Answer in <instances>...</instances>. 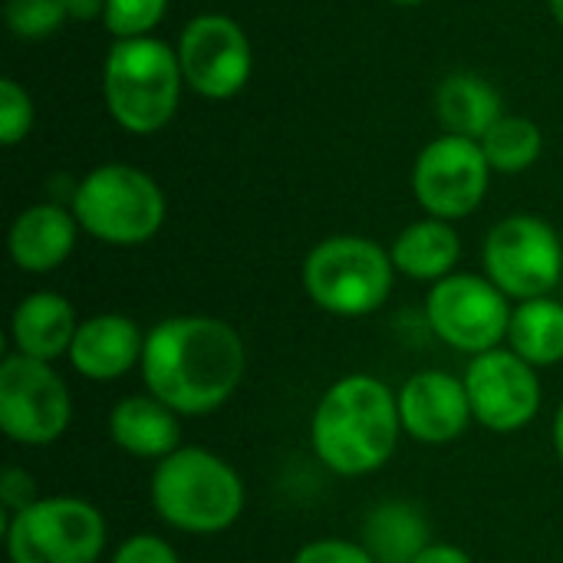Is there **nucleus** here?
Instances as JSON below:
<instances>
[{
	"label": "nucleus",
	"mask_w": 563,
	"mask_h": 563,
	"mask_svg": "<svg viewBox=\"0 0 563 563\" xmlns=\"http://www.w3.org/2000/svg\"><path fill=\"white\" fill-rule=\"evenodd\" d=\"M247 369L241 333L218 317L178 313L145 333L142 383L185 419L211 416L231 402Z\"/></svg>",
	"instance_id": "nucleus-1"
},
{
	"label": "nucleus",
	"mask_w": 563,
	"mask_h": 563,
	"mask_svg": "<svg viewBox=\"0 0 563 563\" xmlns=\"http://www.w3.org/2000/svg\"><path fill=\"white\" fill-rule=\"evenodd\" d=\"M399 396L369 373L336 379L310 419V445L340 478H366L389 465L402 439Z\"/></svg>",
	"instance_id": "nucleus-2"
},
{
	"label": "nucleus",
	"mask_w": 563,
	"mask_h": 563,
	"mask_svg": "<svg viewBox=\"0 0 563 563\" xmlns=\"http://www.w3.org/2000/svg\"><path fill=\"white\" fill-rule=\"evenodd\" d=\"M148 501L172 531L214 538L241 521L247 492L228 459L205 445H181L155 462Z\"/></svg>",
	"instance_id": "nucleus-3"
},
{
	"label": "nucleus",
	"mask_w": 563,
	"mask_h": 563,
	"mask_svg": "<svg viewBox=\"0 0 563 563\" xmlns=\"http://www.w3.org/2000/svg\"><path fill=\"white\" fill-rule=\"evenodd\" d=\"M178 49L155 36L115 40L102 63V92L109 115L132 135L165 129L181 99Z\"/></svg>",
	"instance_id": "nucleus-4"
},
{
	"label": "nucleus",
	"mask_w": 563,
	"mask_h": 563,
	"mask_svg": "<svg viewBox=\"0 0 563 563\" xmlns=\"http://www.w3.org/2000/svg\"><path fill=\"white\" fill-rule=\"evenodd\" d=\"M300 280L323 313L360 320L386 307L396 284V264L389 251L369 238L333 234L310 247Z\"/></svg>",
	"instance_id": "nucleus-5"
},
{
	"label": "nucleus",
	"mask_w": 563,
	"mask_h": 563,
	"mask_svg": "<svg viewBox=\"0 0 563 563\" xmlns=\"http://www.w3.org/2000/svg\"><path fill=\"white\" fill-rule=\"evenodd\" d=\"M79 228L112 247L152 241L165 224V195L158 181L135 165H99L73 191Z\"/></svg>",
	"instance_id": "nucleus-6"
},
{
	"label": "nucleus",
	"mask_w": 563,
	"mask_h": 563,
	"mask_svg": "<svg viewBox=\"0 0 563 563\" xmlns=\"http://www.w3.org/2000/svg\"><path fill=\"white\" fill-rule=\"evenodd\" d=\"M106 541L102 511L76 495L36 498L16 515H3L10 563H99Z\"/></svg>",
	"instance_id": "nucleus-7"
},
{
	"label": "nucleus",
	"mask_w": 563,
	"mask_h": 563,
	"mask_svg": "<svg viewBox=\"0 0 563 563\" xmlns=\"http://www.w3.org/2000/svg\"><path fill=\"white\" fill-rule=\"evenodd\" d=\"M482 264L508 300L551 297L563 277L561 234L538 214H511L488 231Z\"/></svg>",
	"instance_id": "nucleus-8"
},
{
	"label": "nucleus",
	"mask_w": 563,
	"mask_h": 563,
	"mask_svg": "<svg viewBox=\"0 0 563 563\" xmlns=\"http://www.w3.org/2000/svg\"><path fill=\"white\" fill-rule=\"evenodd\" d=\"M73 396L53 363L10 353L0 363V429L23 449H43L66 435Z\"/></svg>",
	"instance_id": "nucleus-9"
},
{
	"label": "nucleus",
	"mask_w": 563,
	"mask_h": 563,
	"mask_svg": "<svg viewBox=\"0 0 563 563\" xmlns=\"http://www.w3.org/2000/svg\"><path fill=\"white\" fill-rule=\"evenodd\" d=\"M511 300L482 274H449L426 297L429 330L452 350L478 356L508 343Z\"/></svg>",
	"instance_id": "nucleus-10"
},
{
	"label": "nucleus",
	"mask_w": 563,
	"mask_h": 563,
	"mask_svg": "<svg viewBox=\"0 0 563 563\" xmlns=\"http://www.w3.org/2000/svg\"><path fill=\"white\" fill-rule=\"evenodd\" d=\"M492 165L478 139L439 135L412 165V195L429 218L459 221L478 211L488 195Z\"/></svg>",
	"instance_id": "nucleus-11"
},
{
	"label": "nucleus",
	"mask_w": 563,
	"mask_h": 563,
	"mask_svg": "<svg viewBox=\"0 0 563 563\" xmlns=\"http://www.w3.org/2000/svg\"><path fill=\"white\" fill-rule=\"evenodd\" d=\"M462 379L468 389L472 416L488 432L515 435L528 429L541 412L544 389L538 369L508 346L472 356Z\"/></svg>",
	"instance_id": "nucleus-12"
},
{
	"label": "nucleus",
	"mask_w": 563,
	"mask_h": 563,
	"mask_svg": "<svg viewBox=\"0 0 563 563\" xmlns=\"http://www.w3.org/2000/svg\"><path fill=\"white\" fill-rule=\"evenodd\" d=\"M175 49L185 82L214 102L238 96L254 69L247 33L224 13H198L188 20Z\"/></svg>",
	"instance_id": "nucleus-13"
},
{
	"label": "nucleus",
	"mask_w": 563,
	"mask_h": 563,
	"mask_svg": "<svg viewBox=\"0 0 563 563\" xmlns=\"http://www.w3.org/2000/svg\"><path fill=\"white\" fill-rule=\"evenodd\" d=\"M402 432L422 445H449L475 422L462 376L445 369H419L399 386Z\"/></svg>",
	"instance_id": "nucleus-14"
},
{
	"label": "nucleus",
	"mask_w": 563,
	"mask_h": 563,
	"mask_svg": "<svg viewBox=\"0 0 563 563\" xmlns=\"http://www.w3.org/2000/svg\"><path fill=\"white\" fill-rule=\"evenodd\" d=\"M145 333L125 313L86 317L69 346V366L89 383H115L142 366Z\"/></svg>",
	"instance_id": "nucleus-15"
},
{
	"label": "nucleus",
	"mask_w": 563,
	"mask_h": 563,
	"mask_svg": "<svg viewBox=\"0 0 563 563\" xmlns=\"http://www.w3.org/2000/svg\"><path fill=\"white\" fill-rule=\"evenodd\" d=\"M79 231L82 228L73 208L53 205V201L30 205L10 224V234H7L10 261L23 274H49L66 264V257L76 247Z\"/></svg>",
	"instance_id": "nucleus-16"
},
{
	"label": "nucleus",
	"mask_w": 563,
	"mask_h": 563,
	"mask_svg": "<svg viewBox=\"0 0 563 563\" xmlns=\"http://www.w3.org/2000/svg\"><path fill=\"white\" fill-rule=\"evenodd\" d=\"M79 323L82 320L76 317V307L63 294L33 290L13 307V317H10L13 353L43 360V363L66 360Z\"/></svg>",
	"instance_id": "nucleus-17"
},
{
	"label": "nucleus",
	"mask_w": 563,
	"mask_h": 563,
	"mask_svg": "<svg viewBox=\"0 0 563 563\" xmlns=\"http://www.w3.org/2000/svg\"><path fill=\"white\" fill-rule=\"evenodd\" d=\"M109 439L132 459L162 462L181 449V416L152 393L125 396L109 412Z\"/></svg>",
	"instance_id": "nucleus-18"
},
{
	"label": "nucleus",
	"mask_w": 563,
	"mask_h": 563,
	"mask_svg": "<svg viewBox=\"0 0 563 563\" xmlns=\"http://www.w3.org/2000/svg\"><path fill=\"white\" fill-rule=\"evenodd\" d=\"M389 257L396 264V274L409 280L439 284L449 274H455V264L462 257V238L452 228V221L422 218L396 234Z\"/></svg>",
	"instance_id": "nucleus-19"
},
{
	"label": "nucleus",
	"mask_w": 563,
	"mask_h": 563,
	"mask_svg": "<svg viewBox=\"0 0 563 563\" xmlns=\"http://www.w3.org/2000/svg\"><path fill=\"white\" fill-rule=\"evenodd\" d=\"M432 544V528L419 505L406 498L379 501L363 521V548L376 563H412Z\"/></svg>",
	"instance_id": "nucleus-20"
},
{
	"label": "nucleus",
	"mask_w": 563,
	"mask_h": 563,
	"mask_svg": "<svg viewBox=\"0 0 563 563\" xmlns=\"http://www.w3.org/2000/svg\"><path fill=\"white\" fill-rule=\"evenodd\" d=\"M435 115L449 135H465L482 142L485 132L505 115L501 92L475 73H455L442 79L435 92Z\"/></svg>",
	"instance_id": "nucleus-21"
},
{
	"label": "nucleus",
	"mask_w": 563,
	"mask_h": 563,
	"mask_svg": "<svg viewBox=\"0 0 563 563\" xmlns=\"http://www.w3.org/2000/svg\"><path fill=\"white\" fill-rule=\"evenodd\" d=\"M508 350L528 360L534 369L563 363V303L554 297L521 300L511 313Z\"/></svg>",
	"instance_id": "nucleus-22"
},
{
	"label": "nucleus",
	"mask_w": 563,
	"mask_h": 563,
	"mask_svg": "<svg viewBox=\"0 0 563 563\" xmlns=\"http://www.w3.org/2000/svg\"><path fill=\"white\" fill-rule=\"evenodd\" d=\"M485 158L492 165V172H505V175H518L525 168H531L541 158L544 148V135L541 129L525 119V115H501L482 139Z\"/></svg>",
	"instance_id": "nucleus-23"
},
{
	"label": "nucleus",
	"mask_w": 563,
	"mask_h": 563,
	"mask_svg": "<svg viewBox=\"0 0 563 563\" xmlns=\"http://www.w3.org/2000/svg\"><path fill=\"white\" fill-rule=\"evenodd\" d=\"M7 26L20 40H43L69 20L66 0H7Z\"/></svg>",
	"instance_id": "nucleus-24"
},
{
	"label": "nucleus",
	"mask_w": 563,
	"mask_h": 563,
	"mask_svg": "<svg viewBox=\"0 0 563 563\" xmlns=\"http://www.w3.org/2000/svg\"><path fill=\"white\" fill-rule=\"evenodd\" d=\"M168 0H106V30L115 40L148 36V30L165 16Z\"/></svg>",
	"instance_id": "nucleus-25"
},
{
	"label": "nucleus",
	"mask_w": 563,
	"mask_h": 563,
	"mask_svg": "<svg viewBox=\"0 0 563 563\" xmlns=\"http://www.w3.org/2000/svg\"><path fill=\"white\" fill-rule=\"evenodd\" d=\"M30 129H33V99H30V92L16 79L3 76L0 79V142L16 145V142H23L30 135Z\"/></svg>",
	"instance_id": "nucleus-26"
},
{
	"label": "nucleus",
	"mask_w": 563,
	"mask_h": 563,
	"mask_svg": "<svg viewBox=\"0 0 563 563\" xmlns=\"http://www.w3.org/2000/svg\"><path fill=\"white\" fill-rule=\"evenodd\" d=\"M290 563H376V558L363 548V541L320 538L303 544Z\"/></svg>",
	"instance_id": "nucleus-27"
},
{
	"label": "nucleus",
	"mask_w": 563,
	"mask_h": 563,
	"mask_svg": "<svg viewBox=\"0 0 563 563\" xmlns=\"http://www.w3.org/2000/svg\"><path fill=\"white\" fill-rule=\"evenodd\" d=\"M109 563H181V558H178V551L165 538H158L152 531H142V534L125 538L112 551Z\"/></svg>",
	"instance_id": "nucleus-28"
},
{
	"label": "nucleus",
	"mask_w": 563,
	"mask_h": 563,
	"mask_svg": "<svg viewBox=\"0 0 563 563\" xmlns=\"http://www.w3.org/2000/svg\"><path fill=\"white\" fill-rule=\"evenodd\" d=\"M33 501H36V482H33V475L23 472V468H7L3 478H0V505H3V515H16V511H23Z\"/></svg>",
	"instance_id": "nucleus-29"
},
{
	"label": "nucleus",
	"mask_w": 563,
	"mask_h": 563,
	"mask_svg": "<svg viewBox=\"0 0 563 563\" xmlns=\"http://www.w3.org/2000/svg\"><path fill=\"white\" fill-rule=\"evenodd\" d=\"M412 563H475L472 561V554L465 551V548H459V544H429L419 558Z\"/></svg>",
	"instance_id": "nucleus-30"
},
{
	"label": "nucleus",
	"mask_w": 563,
	"mask_h": 563,
	"mask_svg": "<svg viewBox=\"0 0 563 563\" xmlns=\"http://www.w3.org/2000/svg\"><path fill=\"white\" fill-rule=\"evenodd\" d=\"M69 3V20H96L106 13V0H66Z\"/></svg>",
	"instance_id": "nucleus-31"
},
{
	"label": "nucleus",
	"mask_w": 563,
	"mask_h": 563,
	"mask_svg": "<svg viewBox=\"0 0 563 563\" xmlns=\"http://www.w3.org/2000/svg\"><path fill=\"white\" fill-rule=\"evenodd\" d=\"M554 452L563 462V402L558 406V416H554Z\"/></svg>",
	"instance_id": "nucleus-32"
},
{
	"label": "nucleus",
	"mask_w": 563,
	"mask_h": 563,
	"mask_svg": "<svg viewBox=\"0 0 563 563\" xmlns=\"http://www.w3.org/2000/svg\"><path fill=\"white\" fill-rule=\"evenodd\" d=\"M551 10H554L558 23H561V26H563V0H551Z\"/></svg>",
	"instance_id": "nucleus-33"
},
{
	"label": "nucleus",
	"mask_w": 563,
	"mask_h": 563,
	"mask_svg": "<svg viewBox=\"0 0 563 563\" xmlns=\"http://www.w3.org/2000/svg\"><path fill=\"white\" fill-rule=\"evenodd\" d=\"M393 3H399V7H419V3H426V0H393Z\"/></svg>",
	"instance_id": "nucleus-34"
}]
</instances>
